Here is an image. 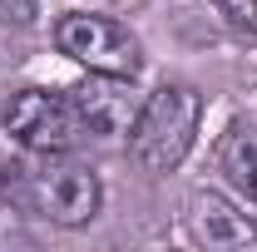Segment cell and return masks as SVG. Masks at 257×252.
Listing matches in <instances>:
<instances>
[{
	"label": "cell",
	"instance_id": "52a82bcc",
	"mask_svg": "<svg viewBox=\"0 0 257 252\" xmlns=\"http://www.w3.org/2000/svg\"><path fill=\"white\" fill-rule=\"evenodd\" d=\"M218 163H223L227 183L257 208V129L232 124L223 134V144H218Z\"/></svg>",
	"mask_w": 257,
	"mask_h": 252
},
{
	"label": "cell",
	"instance_id": "6da1fadb",
	"mask_svg": "<svg viewBox=\"0 0 257 252\" xmlns=\"http://www.w3.org/2000/svg\"><path fill=\"white\" fill-rule=\"evenodd\" d=\"M0 203L10 213H25L35 222L79 227L99 213V178L94 168L64 154H30L0 163Z\"/></svg>",
	"mask_w": 257,
	"mask_h": 252
},
{
	"label": "cell",
	"instance_id": "7a4b0ae2",
	"mask_svg": "<svg viewBox=\"0 0 257 252\" xmlns=\"http://www.w3.org/2000/svg\"><path fill=\"white\" fill-rule=\"evenodd\" d=\"M198 119H203V99L193 94L188 84H163L144 99L139 119H134V158L149 168V173H168L178 168L193 149V134H198Z\"/></svg>",
	"mask_w": 257,
	"mask_h": 252
},
{
	"label": "cell",
	"instance_id": "277c9868",
	"mask_svg": "<svg viewBox=\"0 0 257 252\" xmlns=\"http://www.w3.org/2000/svg\"><path fill=\"white\" fill-rule=\"evenodd\" d=\"M0 119H5V134L30 154H69V144L84 134L69 94H50V89H20Z\"/></svg>",
	"mask_w": 257,
	"mask_h": 252
},
{
	"label": "cell",
	"instance_id": "5b68a950",
	"mask_svg": "<svg viewBox=\"0 0 257 252\" xmlns=\"http://www.w3.org/2000/svg\"><path fill=\"white\" fill-rule=\"evenodd\" d=\"M69 104L79 114V129L89 139H104V144L128 139L139 109H144V99H139L128 74H99V69H89V79H79L69 89Z\"/></svg>",
	"mask_w": 257,
	"mask_h": 252
},
{
	"label": "cell",
	"instance_id": "ba28073f",
	"mask_svg": "<svg viewBox=\"0 0 257 252\" xmlns=\"http://www.w3.org/2000/svg\"><path fill=\"white\" fill-rule=\"evenodd\" d=\"M218 5H223V15L237 25V30L257 35V0H218Z\"/></svg>",
	"mask_w": 257,
	"mask_h": 252
},
{
	"label": "cell",
	"instance_id": "8992f818",
	"mask_svg": "<svg viewBox=\"0 0 257 252\" xmlns=\"http://www.w3.org/2000/svg\"><path fill=\"white\" fill-rule=\"evenodd\" d=\"M188 232L203 247H252L257 242V222L213 188H198L188 198Z\"/></svg>",
	"mask_w": 257,
	"mask_h": 252
},
{
	"label": "cell",
	"instance_id": "3957f363",
	"mask_svg": "<svg viewBox=\"0 0 257 252\" xmlns=\"http://www.w3.org/2000/svg\"><path fill=\"white\" fill-rule=\"evenodd\" d=\"M55 45H60V55L69 60H79L84 69H99V74H139V40L119 25V20H109V15H84V10H74V15H60V25H55Z\"/></svg>",
	"mask_w": 257,
	"mask_h": 252
},
{
	"label": "cell",
	"instance_id": "9c48e42d",
	"mask_svg": "<svg viewBox=\"0 0 257 252\" xmlns=\"http://www.w3.org/2000/svg\"><path fill=\"white\" fill-rule=\"evenodd\" d=\"M0 15L15 25H35V0H0Z\"/></svg>",
	"mask_w": 257,
	"mask_h": 252
}]
</instances>
